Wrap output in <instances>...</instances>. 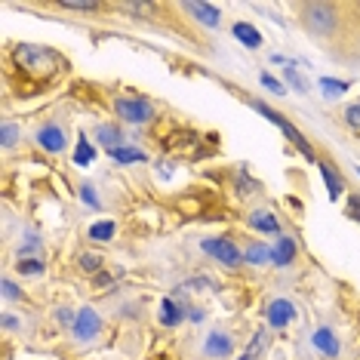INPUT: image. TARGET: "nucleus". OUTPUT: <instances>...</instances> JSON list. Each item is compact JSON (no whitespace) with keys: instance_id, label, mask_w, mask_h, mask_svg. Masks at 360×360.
Listing matches in <instances>:
<instances>
[{"instance_id":"28","label":"nucleus","mask_w":360,"mask_h":360,"mask_svg":"<svg viewBox=\"0 0 360 360\" xmlns=\"http://www.w3.org/2000/svg\"><path fill=\"white\" fill-rule=\"evenodd\" d=\"M345 123H348V127H354V129H360V102L351 105V108H345Z\"/></svg>"},{"instance_id":"24","label":"nucleus","mask_w":360,"mask_h":360,"mask_svg":"<svg viewBox=\"0 0 360 360\" xmlns=\"http://www.w3.org/2000/svg\"><path fill=\"white\" fill-rule=\"evenodd\" d=\"M114 231H117L114 222H96V225L89 228V237L93 240H111L114 237Z\"/></svg>"},{"instance_id":"31","label":"nucleus","mask_w":360,"mask_h":360,"mask_svg":"<svg viewBox=\"0 0 360 360\" xmlns=\"http://www.w3.org/2000/svg\"><path fill=\"white\" fill-rule=\"evenodd\" d=\"M81 198H83V204H89V207L99 209V198H96V191H93L89 185H83V188H81Z\"/></svg>"},{"instance_id":"9","label":"nucleus","mask_w":360,"mask_h":360,"mask_svg":"<svg viewBox=\"0 0 360 360\" xmlns=\"http://www.w3.org/2000/svg\"><path fill=\"white\" fill-rule=\"evenodd\" d=\"M185 10L191 12L200 25H207V28H215V25H219V19H222L219 10H215V6H209V3H185Z\"/></svg>"},{"instance_id":"32","label":"nucleus","mask_w":360,"mask_h":360,"mask_svg":"<svg viewBox=\"0 0 360 360\" xmlns=\"http://www.w3.org/2000/svg\"><path fill=\"white\" fill-rule=\"evenodd\" d=\"M348 215H351V219H357V225H360V194H351V200H348Z\"/></svg>"},{"instance_id":"37","label":"nucleus","mask_w":360,"mask_h":360,"mask_svg":"<svg viewBox=\"0 0 360 360\" xmlns=\"http://www.w3.org/2000/svg\"><path fill=\"white\" fill-rule=\"evenodd\" d=\"M3 326L6 330H12V326H16V317H12V314H3Z\"/></svg>"},{"instance_id":"21","label":"nucleus","mask_w":360,"mask_h":360,"mask_svg":"<svg viewBox=\"0 0 360 360\" xmlns=\"http://www.w3.org/2000/svg\"><path fill=\"white\" fill-rule=\"evenodd\" d=\"M111 157H114L117 163H139V160H145V151H139V148H117V151H111Z\"/></svg>"},{"instance_id":"34","label":"nucleus","mask_w":360,"mask_h":360,"mask_svg":"<svg viewBox=\"0 0 360 360\" xmlns=\"http://www.w3.org/2000/svg\"><path fill=\"white\" fill-rule=\"evenodd\" d=\"M41 246H37V240H31V244H25L22 250H19V259H25V256H31V253H37Z\"/></svg>"},{"instance_id":"35","label":"nucleus","mask_w":360,"mask_h":360,"mask_svg":"<svg viewBox=\"0 0 360 360\" xmlns=\"http://www.w3.org/2000/svg\"><path fill=\"white\" fill-rule=\"evenodd\" d=\"M77 314H71L68 308H59V324H74Z\"/></svg>"},{"instance_id":"30","label":"nucleus","mask_w":360,"mask_h":360,"mask_svg":"<svg viewBox=\"0 0 360 360\" xmlns=\"http://www.w3.org/2000/svg\"><path fill=\"white\" fill-rule=\"evenodd\" d=\"M65 10H83V12H93L99 10V3H81V0H62Z\"/></svg>"},{"instance_id":"38","label":"nucleus","mask_w":360,"mask_h":360,"mask_svg":"<svg viewBox=\"0 0 360 360\" xmlns=\"http://www.w3.org/2000/svg\"><path fill=\"white\" fill-rule=\"evenodd\" d=\"M357 173H360V167H357Z\"/></svg>"},{"instance_id":"19","label":"nucleus","mask_w":360,"mask_h":360,"mask_svg":"<svg viewBox=\"0 0 360 360\" xmlns=\"http://www.w3.org/2000/svg\"><path fill=\"white\" fill-rule=\"evenodd\" d=\"M268 345V330H259L256 336H253V342H250V348L244 351V357L240 360H259V354H262V348Z\"/></svg>"},{"instance_id":"36","label":"nucleus","mask_w":360,"mask_h":360,"mask_svg":"<svg viewBox=\"0 0 360 360\" xmlns=\"http://www.w3.org/2000/svg\"><path fill=\"white\" fill-rule=\"evenodd\" d=\"M262 83H265L268 89H274V93H280V83L274 81V77H268V74H262Z\"/></svg>"},{"instance_id":"12","label":"nucleus","mask_w":360,"mask_h":360,"mask_svg":"<svg viewBox=\"0 0 360 360\" xmlns=\"http://www.w3.org/2000/svg\"><path fill=\"white\" fill-rule=\"evenodd\" d=\"M96 139H99V145H105L108 151H117V148H123V133H120V127H96Z\"/></svg>"},{"instance_id":"22","label":"nucleus","mask_w":360,"mask_h":360,"mask_svg":"<svg viewBox=\"0 0 360 360\" xmlns=\"http://www.w3.org/2000/svg\"><path fill=\"white\" fill-rule=\"evenodd\" d=\"M320 89H324L330 99H336V96L348 93V83H345V81H332V77H320Z\"/></svg>"},{"instance_id":"5","label":"nucleus","mask_w":360,"mask_h":360,"mask_svg":"<svg viewBox=\"0 0 360 360\" xmlns=\"http://www.w3.org/2000/svg\"><path fill=\"white\" fill-rule=\"evenodd\" d=\"M99 326H102L99 314H96L93 308H83L81 314H77V320H74V336L81 339V342H87V339H96Z\"/></svg>"},{"instance_id":"20","label":"nucleus","mask_w":360,"mask_h":360,"mask_svg":"<svg viewBox=\"0 0 360 360\" xmlns=\"http://www.w3.org/2000/svg\"><path fill=\"white\" fill-rule=\"evenodd\" d=\"M244 262H253V265H262V262H271V250H268V244H253L250 250L244 253Z\"/></svg>"},{"instance_id":"10","label":"nucleus","mask_w":360,"mask_h":360,"mask_svg":"<svg viewBox=\"0 0 360 360\" xmlns=\"http://www.w3.org/2000/svg\"><path fill=\"white\" fill-rule=\"evenodd\" d=\"M231 348H234L231 336H225V332H209V339H207V354L209 357H228Z\"/></svg>"},{"instance_id":"13","label":"nucleus","mask_w":360,"mask_h":360,"mask_svg":"<svg viewBox=\"0 0 360 360\" xmlns=\"http://www.w3.org/2000/svg\"><path fill=\"white\" fill-rule=\"evenodd\" d=\"M250 228H256L262 234H277L280 231V222L274 213H253L250 215Z\"/></svg>"},{"instance_id":"8","label":"nucleus","mask_w":360,"mask_h":360,"mask_svg":"<svg viewBox=\"0 0 360 360\" xmlns=\"http://www.w3.org/2000/svg\"><path fill=\"white\" fill-rule=\"evenodd\" d=\"M37 142H41V148H47L50 154H56L65 148V133L56 127V123H50V127H43L41 133H37Z\"/></svg>"},{"instance_id":"6","label":"nucleus","mask_w":360,"mask_h":360,"mask_svg":"<svg viewBox=\"0 0 360 360\" xmlns=\"http://www.w3.org/2000/svg\"><path fill=\"white\" fill-rule=\"evenodd\" d=\"M296 317V305L286 302V299H277V302L268 305V326H286Z\"/></svg>"},{"instance_id":"23","label":"nucleus","mask_w":360,"mask_h":360,"mask_svg":"<svg viewBox=\"0 0 360 360\" xmlns=\"http://www.w3.org/2000/svg\"><path fill=\"white\" fill-rule=\"evenodd\" d=\"M253 108H256L262 117H268V120H271V123H274V127H277V129H284L286 123H290V120H286L284 114H277V111H274V108H268L265 102H253Z\"/></svg>"},{"instance_id":"29","label":"nucleus","mask_w":360,"mask_h":360,"mask_svg":"<svg viewBox=\"0 0 360 360\" xmlns=\"http://www.w3.org/2000/svg\"><path fill=\"white\" fill-rule=\"evenodd\" d=\"M99 265H102V259L96 256V253H83V256H81V268H83V271H96Z\"/></svg>"},{"instance_id":"16","label":"nucleus","mask_w":360,"mask_h":360,"mask_svg":"<svg viewBox=\"0 0 360 360\" xmlns=\"http://www.w3.org/2000/svg\"><path fill=\"white\" fill-rule=\"evenodd\" d=\"M284 136L299 148V151H302V157H308V160H317V157H314V151H311V145H308V139H305V136L299 133L293 123H286V127H284Z\"/></svg>"},{"instance_id":"14","label":"nucleus","mask_w":360,"mask_h":360,"mask_svg":"<svg viewBox=\"0 0 360 360\" xmlns=\"http://www.w3.org/2000/svg\"><path fill=\"white\" fill-rule=\"evenodd\" d=\"M293 256H296V240H293V237L277 240V246L271 250V262H274V265H290Z\"/></svg>"},{"instance_id":"2","label":"nucleus","mask_w":360,"mask_h":360,"mask_svg":"<svg viewBox=\"0 0 360 360\" xmlns=\"http://www.w3.org/2000/svg\"><path fill=\"white\" fill-rule=\"evenodd\" d=\"M114 108H117V114H120L123 120H129V123H145V120H151L154 117L151 102L133 99V96H120V99L114 102Z\"/></svg>"},{"instance_id":"11","label":"nucleus","mask_w":360,"mask_h":360,"mask_svg":"<svg viewBox=\"0 0 360 360\" xmlns=\"http://www.w3.org/2000/svg\"><path fill=\"white\" fill-rule=\"evenodd\" d=\"M320 176H324L326 188H330V198L332 200L342 198V194H345V182H342V176L336 173V167H330V163H320Z\"/></svg>"},{"instance_id":"26","label":"nucleus","mask_w":360,"mask_h":360,"mask_svg":"<svg viewBox=\"0 0 360 360\" xmlns=\"http://www.w3.org/2000/svg\"><path fill=\"white\" fill-rule=\"evenodd\" d=\"M19 271H22V274H41L43 262L41 259H19Z\"/></svg>"},{"instance_id":"4","label":"nucleus","mask_w":360,"mask_h":360,"mask_svg":"<svg viewBox=\"0 0 360 360\" xmlns=\"http://www.w3.org/2000/svg\"><path fill=\"white\" fill-rule=\"evenodd\" d=\"M204 250H207L213 259H219L222 265H228V268H234V265H240V262H244V253H240V250H237V244H231L228 237L207 240Z\"/></svg>"},{"instance_id":"15","label":"nucleus","mask_w":360,"mask_h":360,"mask_svg":"<svg viewBox=\"0 0 360 360\" xmlns=\"http://www.w3.org/2000/svg\"><path fill=\"white\" fill-rule=\"evenodd\" d=\"M234 37H237V41H244L250 50H259L262 47V34L253 28L250 22H237V25H234Z\"/></svg>"},{"instance_id":"7","label":"nucleus","mask_w":360,"mask_h":360,"mask_svg":"<svg viewBox=\"0 0 360 360\" xmlns=\"http://www.w3.org/2000/svg\"><path fill=\"white\" fill-rule=\"evenodd\" d=\"M311 342H314V348H317L320 354H326V357H336L339 354V339H336V332H332L330 326H320V330H314Z\"/></svg>"},{"instance_id":"33","label":"nucleus","mask_w":360,"mask_h":360,"mask_svg":"<svg viewBox=\"0 0 360 360\" xmlns=\"http://www.w3.org/2000/svg\"><path fill=\"white\" fill-rule=\"evenodd\" d=\"M3 296L6 299H19V296H22V290H19L12 280H3Z\"/></svg>"},{"instance_id":"17","label":"nucleus","mask_w":360,"mask_h":360,"mask_svg":"<svg viewBox=\"0 0 360 360\" xmlns=\"http://www.w3.org/2000/svg\"><path fill=\"white\" fill-rule=\"evenodd\" d=\"M96 160V148L89 145V139L81 133V139H77V151H74V163H81V167H87V163Z\"/></svg>"},{"instance_id":"18","label":"nucleus","mask_w":360,"mask_h":360,"mask_svg":"<svg viewBox=\"0 0 360 360\" xmlns=\"http://www.w3.org/2000/svg\"><path fill=\"white\" fill-rule=\"evenodd\" d=\"M160 320H163L167 326H176V324L182 320V308L173 302V299H163V305H160Z\"/></svg>"},{"instance_id":"1","label":"nucleus","mask_w":360,"mask_h":360,"mask_svg":"<svg viewBox=\"0 0 360 360\" xmlns=\"http://www.w3.org/2000/svg\"><path fill=\"white\" fill-rule=\"evenodd\" d=\"M16 62L22 65V71H28V74H50V71L65 65L59 52H52L47 47H31V43H22V47L16 50Z\"/></svg>"},{"instance_id":"27","label":"nucleus","mask_w":360,"mask_h":360,"mask_svg":"<svg viewBox=\"0 0 360 360\" xmlns=\"http://www.w3.org/2000/svg\"><path fill=\"white\" fill-rule=\"evenodd\" d=\"M284 77H286V83H293V87H296V89H299V93H305V89H308V87H305V81H302V77H299V71H296V68H293V65H286V71H284Z\"/></svg>"},{"instance_id":"25","label":"nucleus","mask_w":360,"mask_h":360,"mask_svg":"<svg viewBox=\"0 0 360 360\" xmlns=\"http://www.w3.org/2000/svg\"><path fill=\"white\" fill-rule=\"evenodd\" d=\"M19 139V129L12 127V123H3V129H0V142H3V148H12Z\"/></svg>"},{"instance_id":"3","label":"nucleus","mask_w":360,"mask_h":360,"mask_svg":"<svg viewBox=\"0 0 360 360\" xmlns=\"http://www.w3.org/2000/svg\"><path fill=\"white\" fill-rule=\"evenodd\" d=\"M305 22L314 34H326L336 28V10L330 3H308L305 6Z\"/></svg>"}]
</instances>
